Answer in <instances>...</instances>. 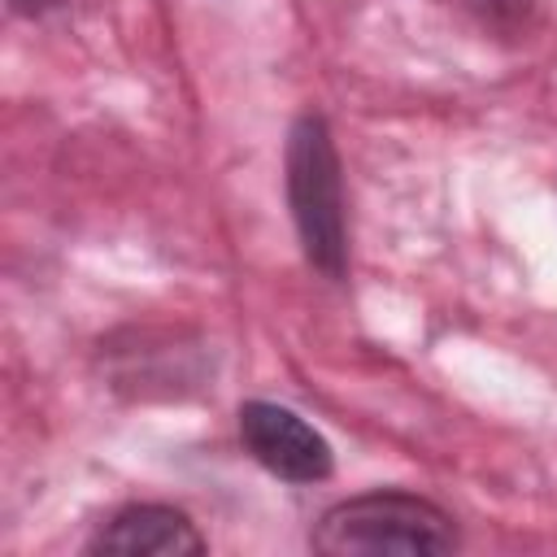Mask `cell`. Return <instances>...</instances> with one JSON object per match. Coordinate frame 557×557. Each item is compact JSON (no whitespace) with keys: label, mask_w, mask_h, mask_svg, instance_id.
<instances>
[{"label":"cell","mask_w":557,"mask_h":557,"mask_svg":"<svg viewBox=\"0 0 557 557\" xmlns=\"http://www.w3.org/2000/svg\"><path fill=\"white\" fill-rule=\"evenodd\" d=\"M239 440L274 479L287 483H322L335 470L331 444L287 405L248 400L239 405Z\"/></svg>","instance_id":"3957f363"},{"label":"cell","mask_w":557,"mask_h":557,"mask_svg":"<svg viewBox=\"0 0 557 557\" xmlns=\"http://www.w3.org/2000/svg\"><path fill=\"white\" fill-rule=\"evenodd\" d=\"M87 553H126V557H196L205 535L174 505H126L87 540Z\"/></svg>","instance_id":"277c9868"},{"label":"cell","mask_w":557,"mask_h":557,"mask_svg":"<svg viewBox=\"0 0 557 557\" xmlns=\"http://www.w3.org/2000/svg\"><path fill=\"white\" fill-rule=\"evenodd\" d=\"M287 205L309 265L339 283L348 274L344 183L331 126L318 113H300L287 131Z\"/></svg>","instance_id":"7a4b0ae2"},{"label":"cell","mask_w":557,"mask_h":557,"mask_svg":"<svg viewBox=\"0 0 557 557\" xmlns=\"http://www.w3.org/2000/svg\"><path fill=\"white\" fill-rule=\"evenodd\" d=\"M313 548L326 557L379 553H453L461 544L453 513L413 492H366L331 505L313 527Z\"/></svg>","instance_id":"6da1fadb"}]
</instances>
